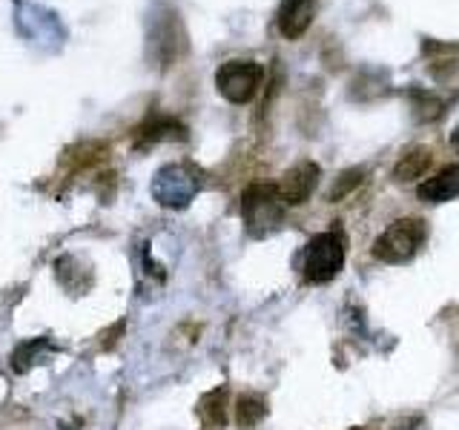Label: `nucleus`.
<instances>
[{
	"mask_svg": "<svg viewBox=\"0 0 459 430\" xmlns=\"http://www.w3.org/2000/svg\"><path fill=\"white\" fill-rule=\"evenodd\" d=\"M57 281H61L66 290H72V279H78V287L81 290H86L90 287V281H83V272H81V264H78V258H72V255H64V258H57Z\"/></svg>",
	"mask_w": 459,
	"mask_h": 430,
	"instance_id": "obj_15",
	"label": "nucleus"
},
{
	"mask_svg": "<svg viewBox=\"0 0 459 430\" xmlns=\"http://www.w3.org/2000/svg\"><path fill=\"white\" fill-rule=\"evenodd\" d=\"M344 255H348V241L342 233H319L307 241L305 253H301V272L313 284H325L339 276L344 267Z\"/></svg>",
	"mask_w": 459,
	"mask_h": 430,
	"instance_id": "obj_2",
	"label": "nucleus"
},
{
	"mask_svg": "<svg viewBox=\"0 0 459 430\" xmlns=\"http://www.w3.org/2000/svg\"><path fill=\"white\" fill-rule=\"evenodd\" d=\"M267 405L258 396H241L238 399V425L241 427H253L264 419Z\"/></svg>",
	"mask_w": 459,
	"mask_h": 430,
	"instance_id": "obj_14",
	"label": "nucleus"
},
{
	"mask_svg": "<svg viewBox=\"0 0 459 430\" xmlns=\"http://www.w3.org/2000/svg\"><path fill=\"white\" fill-rule=\"evenodd\" d=\"M430 164H434V155H430V150L428 147H416V150H411V152H405L399 158V164L394 169V178L399 184H411L416 178H422L425 172L430 169Z\"/></svg>",
	"mask_w": 459,
	"mask_h": 430,
	"instance_id": "obj_11",
	"label": "nucleus"
},
{
	"mask_svg": "<svg viewBox=\"0 0 459 430\" xmlns=\"http://www.w3.org/2000/svg\"><path fill=\"white\" fill-rule=\"evenodd\" d=\"M201 190V172L190 164H167L152 178V201L167 210H184Z\"/></svg>",
	"mask_w": 459,
	"mask_h": 430,
	"instance_id": "obj_3",
	"label": "nucleus"
},
{
	"mask_svg": "<svg viewBox=\"0 0 459 430\" xmlns=\"http://www.w3.org/2000/svg\"><path fill=\"white\" fill-rule=\"evenodd\" d=\"M43 350H52V344H49L47 336H43V339H29V341L18 344V350L12 353V370L14 373H26L35 362H40Z\"/></svg>",
	"mask_w": 459,
	"mask_h": 430,
	"instance_id": "obj_12",
	"label": "nucleus"
},
{
	"mask_svg": "<svg viewBox=\"0 0 459 430\" xmlns=\"http://www.w3.org/2000/svg\"><path fill=\"white\" fill-rule=\"evenodd\" d=\"M176 29H178V14H172L167 12V21H155V29H152V38H155V55H158V61H164L172 64L178 57V43L176 40Z\"/></svg>",
	"mask_w": 459,
	"mask_h": 430,
	"instance_id": "obj_10",
	"label": "nucleus"
},
{
	"mask_svg": "<svg viewBox=\"0 0 459 430\" xmlns=\"http://www.w3.org/2000/svg\"><path fill=\"white\" fill-rule=\"evenodd\" d=\"M428 238V227L422 219H399L373 241V255L385 264H405L420 253Z\"/></svg>",
	"mask_w": 459,
	"mask_h": 430,
	"instance_id": "obj_4",
	"label": "nucleus"
},
{
	"mask_svg": "<svg viewBox=\"0 0 459 430\" xmlns=\"http://www.w3.org/2000/svg\"><path fill=\"white\" fill-rule=\"evenodd\" d=\"M359 181H362V172H359V169L342 172L339 181H336V186H333V190H330V201H339L342 195H348Z\"/></svg>",
	"mask_w": 459,
	"mask_h": 430,
	"instance_id": "obj_16",
	"label": "nucleus"
},
{
	"mask_svg": "<svg viewBox=\"0 0 459 430\" xmlns=\"http://www.w3.org/2000/svg\"><path fill=\"white\" fill-rule=\"evenodd\" d=\"M451 147L459 152V124H456V129H454V133H451Z\"/></svg>",
	"mask_w": 459,
	"mask_h": 430,
	"instance_id": "obj_17",
	"label": "nucleus"
},
{
	"mask_svg": "<svg viewBox=\"0 0 459 430\" xmlns=\"http://www.w3.org/2000/svg\"><path fill=\"white\" fill-rule=\"evenodd\" d=\"M186 129L181 121L169 115H155L143 126H138V143H161V141H184Z\"/></svg>",
	"mask_w": 459,
	"mask_h": 430,
	"instance_id": "obj_9",
	"label": "nucleus"
},
{
	"mask_svg": "<svg viewBox=\"0 0 459 430\" xmlns=\"http://www.w3.org/2000/svg\"><path fill=\"white\" fill-rule=\"evenodd\" d=\"M316 14V0H281L279 9V32L287 40H296L307 32Z\"/></svg>",
	"mask_w": 459,
	"mask_h": 430,
	"instance_id": "obj_7",
	"label": "nucleus"
},
{
	"mask_svg": "<svg viewBox=\"0 0 459 430\" xmlns=\"http://www.w3.org/2000/svg\"><path fill=\"white\" fill-rule=\"evenodd\" d=\"M264 81V69L255 61H227L215 69V90L230 104H250Z\"/></svg>",
	"mask_w": 459,
	"mask_h": 430,
	"instance_id": "obj_5",
	"label": "nucleus"
},
{
	"mask_svg": "<svg viewBox=\"0 0 459 430\" xmlns=\"http://www.w3.org/2000/svg\"><path fill=\"white\" fill-rule=\"evenodd\" d=\"M316 186H319V167L313 161H301L290 172H284V178L279 184V195L287 207H301L313 195Z\"/></svg>",
	"mask_w": 459,
	"mask_h": 430,
	"instance_id": "obj_6",
	"label": "nucleus"
},
{
	"mask_svg": "<svg viewBox=\"0 0 459 430\" xmlns=\"http://www.w3.org/2000/svg\"><path fill=\"white\" fill-rule=\"evenodd\" d=\"M416 195H420V201H425V204H445V201H454L459 195V164L445 167L434 178L422 181Z\"/></svg>",
	"mask_w": 459,
	"mask_h": 430,
	"instance_id": "obj_8",
	"label": "nucleus"
},
{
	"mask_svg": "<svg viewBox=\"0 0 459 430\" xmlns=\"http://www.w3.org/2000/svg\"><path fill=\"white\" fill-rule=\"evenodd\" d=\"M224 401H227L224 387H215V391H210L204 399H201V405H198L201 419H204L207 425H224V419H227Z\"/></svg>",
	"mask_w": 459,
	"mask_h": 430,
	"instance_id": "obj_13",
	"label": "nucleus"
},
{
	"mask_svg": "<svg viewBox=\"0 0 459 430\" xmlns=\"http://www.w3.org/2000/svg\"><path fill=\"white\" fill-rule=\"evenodd\" d=\"M287 204L276 184H250L241 195V219L253 238H264L284 221Z\"/></svg>",
	"mask_w": 459,
	"mask_h": 430,
	"instance_id": "obj_1",
	"label": "nucleus"
}]
</instances>
